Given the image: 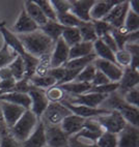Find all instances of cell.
I'll use <instances>...</instances> for the list:
<instances>
[{"label": "cell", "instance_id": "6da1fadb", "mask_svg": "<svg viewBox=\"0 0 139 147\" xmlns=\"http://www.w3.org/2000/svg\"><path fill=\"white\" fill-rule=\"evenodd\" d=\"M17 36L21 42L25 52L39 59L48 56L55 45L53 40L43 33L39 29L31 33L19 34Z\"/></svg>", "mask_w": 139, "mask_h": 147}, {"label": "cell", "instance_id": "7a4b0ae2", "mask_svg": "<svg viewBox=\"0 0 139 147\" xmlns=\"http://www.w3.org/2000/svg\"><path fill=\"white\" fill-rule=\"evenodd\" d=\"M108 105L112 108V111H116L123 116V118L126 120V122L130 125L138 127V115L139 110L137 107L129 105L125 102L123 98H121V95L113 92L107 97Z\"/></svg>", "mask_w": 139, "mask_h": 147}, {"label": "cell", "instance_id": "3957f363", "mask_svg": "<svg viewBox=\"0 0 139 147\" xmlns=\"http://www.w3.org/2000/svg\"><path fill=\"white\" fill-rule=\"evenodd\" d=\"M37 124V117L29 109L26 110L21 116V118L16 122V124L11 127V135L17 141L24 142L32 134Z\"/></svg>", "mask_w": 139, "mask_h": 147}, {"label": "cell", "instance_id": "277c9868", "mask_svg": "<svg viewBox=\"0 0 139 147\" xmlns=\"http://www.w3.org/2000/svg\"><path fill=\"white\" fill-rule=\"evenodd\" d=\"M96 121L102 126L105 131L115 135L121 133L125 129V126L128 124L126 120L123 118V116L116 111H111L107 115L98 116L96 117Z\"/></svg>", "mask_w": 139, "mask_h": 147}, {"label": "cell", "instance_id": "5b68a950", "mask_svg": "<svg viewBox=\"0 0 139 147\" xmlns=\"http://www.w3.org/2000/svg\"><path fill=\"white\" fill-rule=\"evenodd\" d=\"M70 114H72V112L61 102H49L42 116L48 125H59Z\"/></svg>", "mask_w": 139, "mask_h": 147}, {"label": "cell", "instance_id": "8992f818", "mask_svg": "<svg viewBox=\"0 0 139 147\" xmlns=\"http://www.w3.org/2000/svg\"><path fill=\"white\" fill-rule=\"evenodd\" d=\"M45 138L48 147H68L70 137L61 129L60 125H45Z\"/></svg>", "mask_w": 139, "mask_h": 147}, {"label": "cell", "instance_id": "52a82bcc", "mask_svg": "<svg viewBox=\"0 0 139 147\" xmlns=\"http://www.w3.org/2000/svg\"><path fill=\"white\" fill-rule=\"evenodd\" d=\"M28 95L31 100V106H30V110L32 111V113L37 116V118L42 117L44 112L47 109L48 105H49V100H48L46 92L43 89H39L31 85V88L29 90Z\"/></svg>", "mask_w": 139, "mask_h": 147}, {"label": "cell", "instance_id": "ba28073f", "mask_svg": "<svg viewBox=\"0 0 139 147\" xmlns=\"http://www.w3.org/2000/svg\"><path fill=\"white\" fill-rule=\"evenodd\" d=\"M129 11V2L128 1H121L115 6H113L108 15L103 19V21L108 23L114 29H118L123 26L125 19Z\"/></svg>", "mask_w": 139, "mask_h": 147}, {"label": "cell", "instance_id": "9c48e42d", "mask_svg": "<svg viewBox=\"0 0 139 147\" xmlns=\"http://www.w3.org/2000/svg\"><path fill=\"white\" fill-rule=\"evenodd\" d=\"M92 63L95 64L98 71H102L110 82H112V83H118L119 82L121 76H123V67L118 66L116 63L103 60L100 58H96Z\"/></svg>", "mask_w": 139, "mask_h": 147}, {"label": "cell", "instance_id": "30bf717a", "mask_svg": "<svg viewBox=\"0 0 139 147\" xmlns=\"http://www.w3.org/2000/svg\"><path fill=\"white\" fill-rule=\"evenodd\" d=\"M0 108H1V112H2L5 125L8 129L13 127L17 121L21 118L24 112L26 111L23 107L14 105V104L7 102H2V100H0Z\"/></svg>", "mask_w": 139, "mask_h": 147}, {"label": "cell", "instance_id": "8fae6325", "mask_svg": "<svg viewBox=\"0 0 139 147\" xmlns=\"http://www.w3.org/2000/svg\"><path fill=\"white\" fill-rule=\"evenodd\" d=\"M60 102L63 104L68 110L71 111L72 114L80 116V117H82V118H84V119L107 115V114H109L111 112L110 110H106V109L90 108V107H86V106H82V105H72V104L66 102V100H62V102Z\"/></svg>", "mask_w": 139, "mask_h": 147}, {"label": "cell", "instance_id": "7c38bea8", "mask_svg": "<svg viewBox=\"0 0 139 147\" xmlns=\"http://www.w3.org/2000/svg\"><path fill=\"white\" fill-rule=\"evenodd\" d=\"M117 147H139L138 127L127 124L117 134Z\"/></svg>", "mask_w": 139, "mask_h": 147}, {"label": "cell", "instance_id": "4fadbf2b", "mask_svg": "<svg viewBox=\"0 0 139 147\" xmlns=\"http://www.w3.org/2000/svg\"><path fill=\"white\" fill-rule=\"evenodd\" d=\"M68 51H70V47L63 42L61 37H59L56 40L55 45H54V50H53V53L50 58L51 68L60 67L66 62H68Z\"/></svg>", "mask_w": 139, "mask_h": 147}, {"label": "cell", "instance_id": "5bb4252c", "mask_svg": "<svg viewBox=\"0 0 139 147\" xmlns=\"http://www.w3.org/2000/svg\"><path fill=\"white\" fill-rule=\"evenodd\" d=\"M96 1L94 0H73L70 1V13L82 22H92L89 11Z\"/></svg>", "mask_w": 139, "mask_h": 147}, {"label": "cell", "instance_id": "9a60e30c", "mask_svg": "<svg viewBox=\"0 0 139 147\" xmlns=\"http://www.w3.org/2000/svg\"><path fill=\"white\" fill-rule=\"evenodd\" d=\"M107 94H100V93H94V92H86L84 94L77 95L75 98L68 100V102L72 105H82L90 108H98L102 102L107 100Z\"/></svg>", "mask_w": 139, "mask_h": 147}, {"label": "cell", "instance_id": "2e32d148", "mask_svg": "<svg viewBox=\"0 0 139 147\" xmlns=\"http://www.w3.org/2000/svg\"><path fill=\"white\" fill-rule=\"evenodd\" d=\"M39 26L31 20V18L28 16L24 8H22L20 11L16 23L13 26V31L18 34H27L31 33L39 30Z\"/></svg>", "mask_w": 139, "mask_h": 147}, {"label": "cell", "instance_id": "e0dca14e", "mask_svg": "<svg viewBox=\"0 0 139 147\" xmlns=\"http://www.w3.org/2000/svg\"><path fill=\"white\" fill-rule=\"evenodd\" d=\"M119 0H107V1H96L95 4L92 5V9L89 11V17L92 21H100L103 20L108 13L112 9L113 6L118 4Z\"/></svg>", "mask_w": 139, "mask_h": 147}, {"label": "cell", "instance_id": "ac0fdd59", "mask_svg": "<svg viewBox=\"0 0 139 147\" xmlns=\"http://www.w3.org/2000/svg\"><path fill=\"white\" fill-rule=\"evenodd\" d=\"M138 71H135V69L131 68L130 66H127V67H125V69H123V76H121V80L118 82V84H119L118 89H121V92L126 93L127 91L138 86Z\"/></svg>", "mask_w": 139, "mask_h": 147}, {"label": "cell", "instance_id": "d6986e66", "mask_svg": "<svg viewBox=\"0 0 139 147\" xmlns=\"http://www.w3.org/2000/svg\"><path fill=\"white\" fill-rule=\"evenodd\" d=\"M85 120L86 119L82 118L80 116H77L75 114H70V115L66 116V118L61 121V123L59 125H60L61 129L68 137H72L78 134L79 131L83 129Z\"/></svg>", "mask_w": 139, "mask_h": 147}, {"label": "cell", "instance_id": "ffe728a7", "mask_svg": "<svg viewBox=\"0 0 139 147\" xmlns=\"http://www.w3.org/2000/svg\"><path fill=\"white\" fill-rule=\"evenodd\" d=\"M23 147H46L44 122L37 124L32 134L23 142Z\"/></svg>", "mask_w": 139, "mask_h": 147}, {"label": "cell", "instance_id": "44dd1931", "mask_svg": "<svg viewBox=\"0 0 139 147\" xmlns=\"http://www.w3.org/2000/svg\"><path fill=\"white\" fill-rule=\"evenodd\" d=\"M0 100L2 102H7L14 104V105L23 107L25 110H29L31 106V100L30 97L26 93H19V92H8L4 94L0 95Z\"/></svg>", "mask_w": 139, "mask_h": 147}, {"label": "cell", "instance_id": "7402d4cb", "mask_svg": "<svg viewBox=\"0 0 139 147\" xmlns=\"http://www.w3.org/2000/svg\"><path fill=\"white\" fill-rule=\"evenodd\" d=\"M23 8L25 9L27 15L31 18L32 21L39 26V28L48 22V19L45 17V15L41 11V8L37 5V3L34 2V1H31V0L25 1Z\"/></svg>", "mask_w": 139, "mask_h": 147}, {"label": "cell", "instance_id": "603a6c76", "mask_svg": "<svg viewBox=\"0 0 139 147\" xmlns=\"http://www.w3.org/2000/svg\"><path fill=\"white\" fill-rule=\"evenodd\" d=\"M64 29H66V27L60 25L57 21H51V20H48V22L45 25L39 27V30L44 34H46L49 38H51L54 44L59 37H61V34H62Z\"/></svg>", "mask_w": 139, "mask_h": 147}, {"label": "cell", "instance_id": "cb8c5ba5", "mask_svg": "<svg viewBox=\"0 0 139 147\" xmlns=\"http://www.w3.org/2000/svg\"><path fill=\"white\" fill-rule=\"evenodd\" d=\"M97 58V55L95 53H92L87 56H84V57L76 58V59H72V60H68V62H66L62 65V67H64L68 71H80L83 69L85 66H87L88 64L92 63L95 61V59Z\"/></svg>", "mask_w": 139, "mask_h": 147}, {"label": "cell", "instance_id": "d4e9b609", "mask_svg": "<svg viewBox=\"0 0 139 147\" xmlns=\"http://www.w3.org/2000/svg\"><path fill=\"white\" fill-rule=\"evenodd\" d=\"M92 53H94L92 42H80L79 44L70 48V51H68V60L84 57V56H87L89 54H92Z\"/></svg>", "mask_w": 139, "mask_h": 147}, {"label": "cell", "instance_id": "484cf974", "mask_svg": "<svg viewBox=\"0 0 139 147\" xmlns=\"http://www.w3.org/2000/svg\"><path fill=\"white\" fill-rule=\"evenodd\" d=\"M92 47H94V53H95L96 55L100 58V59L116 63L114 53H113L112 51H111L110 49L102 42L101 38H98L96 42H92Z\"/></svg>", "mask_w": 139, "mask_h": 147}, {"label": "cell", "instance_id": "4316f807", "mask_svg": "<svg viewBox=\"0 0 139 147\" xmlns=\"http://www.w3.org/2000/svg\"><path fill=\"white\" fill-rule=\"evenodd\" d=\"M92 85L90 83H82V82H70V83H66V84L59 85V88H60L62 91L64 92H70V93H73L77 96V95L84 94L90 90Z\"/></svg>", "mask_w": 139, "mask_h": 147}, {"label": "cell", "instance_id": "83f0119b", "mask_svg": "<svg viewBox=\"0 0 139 147\" xmlns=\"http://www.w3.org/2000/svg\"><path fill=\"white\" fill-rule=\"evenodd\" d=\"M56 21L66 28H79L84 23H86V22H82L81 20H79L70 11L61 13V15H56Z\"/></svg>", "mask_w": 139, "mask_h": 147}, {"label": "cell", "instance_id": "f1b7e54d", "mask_svg": "<svg viewBox=\"0 0 139 147\" xmlns=\"http://www.w3.org/2000/svg\"><path fill=\"white\" fill-rule=\"evenodd\" d=\"M22 60L24 63V79L29 80L32 76L35 75L39 59L28 54L25 58H22Z\"/></svg>", "mask_w": 139, "mask_h": 147}, {"label": "cell", "instance_id": "f546056e", "mask_svg": "<svg viewBox=\"0 0 139 147\" xmlns=\"http://www.w3.org/2000/svg\"><path fill=\"white\" fill-rule=\"evenodd\" d=\"M29 82L32 86L37 87V88H39V89H43L44 88H51V87L55 86L56 85V81L53 79L52 77L50 76H37L34 75L32 76L30 79H29Z\"/></svg>", "mask_w": 139, "mask_h": 147}, {"label": "cell", "instance_id": "4dcf8cb0", "mask_svg": "<svg viewBox=\"0 0 139 147\" xmlns=\"http://www.w3.org/2000/svg\"><path fill=\"white\" fill-rule=\"evenodd\" d=\"M61 38L70 48L82 42L78 28H66L61 34Z\"/></svg>", "mask_w": 139, "mask_h": 147}, {"label": "cell", "instance_id": "1f68e13d", "mask_svg": "<svg viewBox=\"0 0 139 147\" xmlns=\"http://www.w3.org/2000/svg\"><path fill=\"white\" fill-rule=\"evenodd\" d=\"M78 29H79V32H80V36H81L82 42H94L98 40V36L97 34H96V31L95 29H94L92 22L84 23Z\"/></svg>", "mask_w": 139, "mask_h": 147}, {"label": "cell", "instance_id": "d6a6232c", "mask_svg": "<svg viewBox=\"0 0 139 147\" xmlns=\"http://www.w3.org/2000/svg\"><path fill=\"white\" fill-rule=\"evenodd\" d=\"M17 56H18V54L16 52H14L11 48L4 42L2 48L0 49V68L8 66L15 60V58Z\"/></svg>", "mask_w": 139, "mask_h": 147}, {"label": "cell", "instance_id": "836d02e7", "mask_svg": "<svg viewBox=\"0 0 139 147\" xmlns=\"http://www.w3.org/2000/svg\"><path fill=\"white\" fill-rule=\"evenodd\" d=\"M97 71V68H96L95 64L94 63H90L87 66L82 69L80 73L77 75V77L75 78L74 82H82V83H90L92 84V81L95 77V74Z\"/></svg>", "mask_w": 139, "mask_h": 147}, {"label": "cell", "instance_id": "e575fe53", "mask_svg": "<svg viewBox=\"0 0 139 147\" xmlns=\"http://www.w3.org/2000/svg\"><path fill=\"white\" fill-rule=\"evenodd\" d=\"M11 71L12 75H13V78L16 81L19 80H22L24 78V63L22 60L21 56H17L15 58V60L7 66Z\"/></svg>", "mask_w": 139, "mask_h": 147}, {"label": "cell", "instance_id": "d590c367", "mask_svg": "<svg viewBox=\"0 0 139 147\" xmlns=\"http://www.w3.org/2000/svg\"><path fill=\"white\" fill-rule=\"evenodd\" d=\"M123 27L127 31L130 32L138 31L139 30V15L135 13L129 8V11L127 13L126 19H125V23H123Z\"/></svg>", "mask_w": 139, "mask_h": 147}, {"label": "cell", "instance_id": "8d00e7d4", "mask_svg": "<svg viewBox=\"0 0 139 147\" xmlns=\"http://www.w3.org/2000/svg\"><path fill=\"white\" fill-rule=\"evenodd\" d=\"M98 147H117V135L104 131L97 140Z\"/></svg>", "mask_w": 139, "mask_h": 147}, {"label": "cell", "instance_id": "74e56055", "mask_svg": "<svg viewBox=\"0 0 139 147\" xmlns=\"http://www.w3.org/2000/svg\"><path fill=\"white\" fill-rule=\"evenodd\" d=\"M34 2L37 3V5L41 8L42 13L45 15V17L48 19V20H51V21H56V13L53 9L52 5H51L50 1H47V0H35Z\"/></svg>", "mask_w": 139, "mask_h": 147}, {"label": "cell", "instance_id": "f35d334b", "mask_svg": "<svg viewBox=\"0 0 139 147\" xmlns=\"http://www.w3.org/2000/svg\"><path fill=\"white\" fill-rule=\"evenodd\" d=\"M104 131H105L104 129H87V127H83V129L79 131L78 134L75 135V136L78 137V138L82 137V138H85V139L90 140V141H92L94 143H96L97 140L100 138V136Z\"/></svg>", "mask_w": 139, "mask_h": 147}, {"label": "cell", "instance_id": "ab89813d", "mask_svg": "<svg viewBox=\"0 0 139 147\" xmlns=\"http://www.w3.org/2000/svg\"><path fill=\"white\" fill-rule=\"evenodd\" d=\"M119 84L118 83H108L106 85H101V86H92L88 92H94V93H100V94H111L118 89Z\"/></svg>", "mask_w": 139, "mask_h": 147}, {"label": "cell", "instance_id": "60d3db41", "mask_svg": "<svg viewBox=\"0 0 139 147\" xmlns=\"http://www.w3.org/2000/svg\"><path fill=\"white\" fill-rule=\"evenodd\" d=\"M92 23L98 38H101L103 35L110 33L113 30V27L111 25H109L108 23H106V22H104L103 20H100V21H92Z\"/></svg>", "mask_w": 139, "mask_h": 147}, {"label": "cell", "instance_id": "b9f144b4", "mask_svg": "<svg viewBox=\"0 0 139 147\" xmlns=\"http://www.w3.org/2000/svg\"><path fill=\"white\" fill-rule=\"evenodd\" d=\"M46 95H47L49 102L51 100L52 102H60L64 98V91H62L59 87L55 85L48 89Z\"/></svg>", "mask_w": 139, "mask_h": 147}, {"label": "cell", "instance_id": "7bdbcfd3", "mask_svg": "<svg viewBox=\"0 0 139 147\" xmlns=\"http://www.w3.org/2000/svg\"><path fill=\"white\" fill-rule=\"evenodd\" d=\"M115 56V62L118 66H127L130 65V62H131V55H130V53L128 52L127 50L123 49V50H118L117 52L114 54Z\"/></svg>", "mask_w": 139, "mask_h": 147}, {"label": "cell", "instance_id": "ee69618b", "mask_svg": "<svg viewBox=\"0 0 139 147\" xmlns=\"http://www.w3.org/2000/svg\"><path fill=\"white\" fill-rule=\"evenodd\" d=\"M51 5L53 9L55 11L56 15H61V13H66L70 11V1H63V0H52L50 1Z\"/></svg>", "mask_w": 139, "mask_h": 147}, {"label": "cell", "instance_id": "f6af8a7d", "mask_svg": "<svg viewBox=\"0 0 139 147\" xmlns=\"http://www.w3.org/2000/svg\"><path fill=\"white\" fill-rule=\"evenodd\" d=\"M138 97H139V91H138V86H137L135 88H133V89L127 91L125 93L123 100L129 105L138 108Z\"/></svg>", "mask_w": 139, "mask_h": 147}, {"label": "cell", "instance_id": "bcb514c9", "mask_svg": "<svg viewBox=\"0 0 139 147\" xmlns=\"http://www.w3.org/2000/svg\"><path fill=\"white\" fill-rule=\"evenodd\" d=\"M0 147H19L18 141L11 135V133H3L0 139Z\"/></svg>", "mask_w": 139, "mask_h": 147}, {"label": "cell", "instance_id": "7dc6e473", "mask_svg": "<svg viewBox=\"0 0 139 147\" xmlns=\"http://www.w3.org/2000/svg\"><path fill=\"white\" fill-rule=\"evenodd\" d=\"M30 88H31V84H30L29 80L24 79L23 78L22 80L16 81V84H15V87H14V92L26 93V94H28Z\"/></svg>", "mask_w": 139, "mask_h": 147}, {"label": "cell", "instance_id": "c3c4849f", "mask_svg": "<svg viewBox=\"0 0 139 147\" xmlns=\"http://www.w3.org/2000/svg\"><path fill=\"white\" fill-rule=\"evenodd\" d=\"M108 83H111V82L109 81V79H108L102 71L97 69V71H96V74H95V77H94V79H92V86H101V85H106V84H108Z\"/></svg>", "mask_w": 139, "mask_h": 147}, {"label": "cell", "instance_id": "681fc988", "mask_svg": "<svg viewBox=\"0 0 139 147\" xmlns=\"http://www.w3.org/2000/svg\"><path fill=\"white\" fill-rule=\"evenodd\" d=\"M101 40H102V42H104L114 54L118 51L117 46H116L115 42H114V38L112 37L111 33H107V34H105V35H103V36L101 37Z\"/></svg>", "mask_w": 139, "mask_h": 147}, {"label": "cell", "instance_id": "f907efd6", "mask_svg": "<svg viewBox=\"0 0 139 147\" xmlns=\"http://www.w3.org/2000/svg\"><path fill=\"white\" fill-rule=\"evenodd\" d=\"M68 147H98V145L96 143H92L90 145L86 144V143L79 141L76 136H72L68 138Z\"/></svg>", "mask_w": 139, "mask_h": 147}, {"label": "cell", "instance_id": "816d5d0a", "mask_svg": "<svg viewBox=\"0 0 139 147\" xmlns=\"http://www.w3.org/2000/svg\"><path fill=\"white\" fill-rule=\"evenodd\" d=\"M11 79H14V78L11 71H9V68L7 66L0 68V80L4 81V80H11Z\"/></svg>", "mask_w": 139, "mask_h": 147}, {"label": "cell", "instance_id": "f5cc1de1", "mask_svg": "<svg viewBox=\"0 0 139 147\" xmlns=\"http://www.w3.org/2000/svg\"><path fill=\"white\" fill-rule=\"evenodd\" d=\"M139 40V30L130 32L127 35V44H137Z\"/></svg>", "mask_w": 139, "mask_h": 147}, {"label": "cell", "instance_id": "db71d44e", "mask_svg": "<svg viewBox=\"0 0 139 147\" xmlns=\"http://www.w3.org/2000/svg\"><path fill=\"white\" fill-rule=\"evenodd\" d=\"M129 8L135 13L139 15V1H130L129 2Z\"/></svg>", "mask_w": 139, "mask_h": 147}, {"label": "cell", "instance_id": "11a10c76", "mask_svg": "<svg viewBox=\"0 0 139 147\" xmlns=\"http://www.w3.org/2000/svg\"><path fill=\"white\" fill-rule=\"evenodd\" d=\"M5 131H6V125H5V122H4V119H3L1 108H0V134L2 135Z\"/></svg>", "mask_w": 139, "mask_h": 147}, {"label": "cell", "instance_id": "9f6ffc18", "mask_svg": "<svg viewBox=\"0 0 139 147\" xmlns=\"http://www.w3.org/2000/svg\"><path fill=\"white\" fill-rule=\"evenodd\" d=\"M2 94H3V92L1 91V90H0V95H2Z\"/></svg>", "mask_w": 139, "mask_h": 147}]
</instances>
